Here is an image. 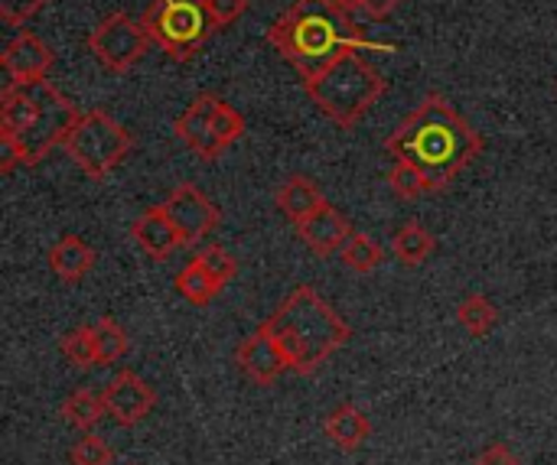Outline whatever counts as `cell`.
<instances>
[{"label":"cell","mask_w":557,"mask_h":465,"mask_svg":"<svg viewBox=\"0 0 557 465\" xmlns=\"http://www.w3.org/2000/svg\"><path fill=\"white\" fill-rule=\"evenodd\" d=\"M382 147L392 163L421 169L434 192H444L483 153V134L444 95L428 91Z\"/></svg>","instance_id":"1"},{"label":"cell","mask_w":557,"mask_h":465,"mask_svg":"<svg viewBox=\"0 0 557 465\" xmlns=\"http://www.w3.org/2000/svg\"><path fill=\"white\" fill-rule=\"evenodd\" d=\"M268 42L274 52L290 62L300 78L317 75L346 49L359 52H395L392 42H372L356 26L352 13L336 7L333 0H294L277 20L268 26Z\"/></svg>","instance_id":"2"},{"label":"cell","mask_w":557,"mask_h":465,"mask_svg":"<svg viewBox=\"0 0 557 465\" xmlns=\"http://www.w3.org/2000/svg\"><path fill=\"white\" fill-rule=\"evenodd\" d=\"M268 332L287 355L290 372L297 375H313L323 362L339 352L352 329L349 323L307 284H300L268 319Z\"/></svg>","instance_id":"3"},{"label":"cell","mask_w":557,"mask_h":465,"mask_svg":"<svg viewBox=\"0 0 557 465\" xmlns=\"http://www.w3.org/2000/svg\"><path fill=\"white\" fill-rule=\"evenodd\" d=\"M304 91L339 130H352L388 91V78L359 49H346L317 75L304 78Z\"/></svg>","instance_id":"4"},{"label":"cell","mask_w":557,"mask_h":465,"mask_svg":"<svg viewBox=\"0 0 557 465\" xmlns=\"http://www.w3.org/2000/svg\"><path fill=\"white\" fill-rule=\"evenodd\" d=\"M134 143V134L121 121H114L104 108H91L75 121L62 147L88 179H104L131 156Z\"/></svg>","instance_id":"5"},{"label":"cell","mask_w":557,"mask_h":465,"mask_svg":"<svg viewBox=\"0 0 557 465\" xmlns=\"http://www.w3.org/2000/svg\"><path fill=\"white\" fill-rule=\"evenodd\" d=\"M140 23L153 46H160L180 65L193 62L215 29L206 0H153L140 13Z\"/></svg>","instance_id":"6"},{"label":"cell","mask_w":557,"mask_h":465,"mask_svg":"<svg viewBox=\"0 0 557 465\" xmlns=\"http://www.w3.org/2000/svg\"><path fill=\"white\" fill-rule=\"evenodd\" d=\"M36 114L29 117V124L20 134H10L20 150H23V166H39L52 147H62L69 130L75 127V121L82 117V111L49 81H36Z\"/></svg>","instance_id":"7"},{"label":"cell","mask_w":557,"mask_h":465,"mask_svg":"<svg viewBox=\"0 0 557 465\" xmlns=\"http://www.w3.org/2000/svg\"><path fill=\"white\" fill-rule=\"evenodd\" d=\"M153 46L150 33L144 29L140 20H134L131 13H108L91 33H88V49L98 59V65H104L108 72H131L147 49Z\"/></svg>","instance_id":"8"},{"label":"cell","mask_w":557,"mask_h":465,"mask_svg":"<svg viewBox=\"0 0 557 465\" xmlns=\"http://www.w3.org/2000/svg\"><path fill=\"white\" fill-rule=\"evenodd\" d=\"M160 205H163L166 218L176 225L183 244H199L222 222L219 205L202 189H196L193 183H176Z\"/></svg>","instance_id":"9"},{"label":"cell","mask_w":557,"mask_h":465,"mask_svg":"<svg viewBox=\"0 0 557 465\" xmlns=\"http://www.w3.org/2000/svg\"><path fill=\"white\" fill-rule=\"evenodd\" d=\"M0 65L7 72L10 81L29 85V81H42L49 78L52 65H55V52L46 46L42 36H36L33 29H16V36L3 46L0 52Z\"/></svg>","instance_id":"10"},{"label":"cell","mask_w":557,"mask_h":465,"mask_svg":"<svg viewBox=\"0 0 557 465\" xmlns=\"http://www.w3.org/2000/svg\"><path fill=\"white\" fill-rule=\"evenodd\" d=\"M219 95H212V91H202V95H196L193 98V104L176 117V124H173V130H176V137L199 156V160H206V163H212V160H219L222 156V143H219V137H215V127H212V121H215V111H219Z\"/></svg>","instance_id":"11"},{"label":"cell","mask_w":557,"mask_h":465,"mask_svg":"<svg viewBox=\"0 0 557 465\" xmlns=\"http://www.w3.org/2000/svg\"><path fill=\"white\" fill-rule=\"evenodd\" d=\"M104 394V404H108V414L121 424V427H134L140 424L153 407H157V391L131 368H121L108 388L101 391Z\"/></svg>","instance_id":"12"},{"label":"cell","mask_w":557,"mask_h":465,"mask_svg":"<svg viewBox=\"0 0 557 465\" xmlns=\"http://www.w3.org/2000/svg\"><path fill=\"white\" fill-rule=\"evenodd\" d=\"M235 365H238L255 385H274V381L290 368V365H287V355L281 352V345L274 342V336L268 332L264 323L235 349Z\"/></svg>","instance_id":"13"},{"label":"cell","mask_w":557,"mask_h":465,"mask_svg":"<svg viewBox=\"0 0 557 465\" xmlns=\"http://www.w3.org/2000/svg\"><path fill=\"white\" fill-rule=\"evenodd\" d=\"M297 235H300V241H304L313 254L330 257V254H339V251L346 248V241L352 238V225H349V218H346L339 209H333V205L326 202V205H320L307 222L297 225Z\"/></svg>","instance_id":"14"},{"label":"cell","mask_w":557,"mask_h":465,"mask_svg":"<svg viewBox=\"0 0 557 465\" xmlns=\"http://www.w3.org/2000/svg\"><path fill=\"white\" fill-rule=\"evenodd\" d=\"M131 235H134V241H137L153 261H163V257H170L176 248H183V238H180L176 225L166 218L163 205H153V209L140 212V215L134 218V225H131Z\"/></svg>","instance_id":"15"},{"label":"cell","mask_w":557,"mask_h":465,"mask_svg":"<svg viewBox=\"0 0 557 465\" xmlns=\"http://www.w3.org/2000/svg\"><path fill=\"white\" fill-rule=\"evenodd\" d=\"M98 254L91 244H85L78 235H62L52 248H49V271L62 280V284H82L91 267H95Z\"/></svg>","instance_id":"16"},{"label":"cell","mask_w":557,"mask_h":465,"mask_svg":"<svg viewBox=\"0 0 557 465\" xmlns=\"http://www.w3.org/2000/svg\"><path fill=\"white\" fill-rule=\"evenodd\" d=\"M274 202H277V209H281V215H284L287 222L300 225V222H307L320 205H326V196H323V189H320L310 176L294 173V176H287V179L281 183Z\"/></svg>","instance_id":"17"},{"label":"cell","mask_w":557,"mask_h":465,"mask_svg":"<svg viewBox=\"0 0 557 465\" xmlns=\"http://www.w3.org/2000/svg\"><path fill=\"white\" fill-rule=\"evenodd\" d=\"M323 433L326 440L343 450V453H356L369 437H372V424L369 417L356 407V404H339L336 411H330V417L323 420Z\"/></svg>","instance_id":"18"},{"label":"cell","mask_w":557,"mask_h":465,"mask_svg":"<svg viewBox=\"0 0 557 465\" xmlns=\"http://www.w3.org/2000/svg\"><path fill=\"white\" fill-rule=\"evenodd\" d=\"M104 414H108L104 394H98L95 388H78V391H72V394L62 401V407H59V417H62L69 427L85 430V433H91Z\"/></svg>","instance_id":"19"},{"label":"cell","mask_w":557,"mask_h":465,"mask_svg":"<svg viewBox=\"0 0 557 465\" xmlns=\"http://www.w3.org/2000/svg\"><path fill=\"white\" fill-rule=\"evenodd\" d=\"M176 293L183 297V300H189L193 306H209L225 287L202 267V261L199 257H193L180 274H176Z\"/></svg>","instance_id":"20"},{"label":"cell","mask_w":557,"mask_h":465,"mask_svg":"<svg viewBox=\"0 0 557 465\" xmlns=\"http://www.w3.org/2000/svg\"><path fill=\"white\" fill-rule=\"evenodd\" d=\"M434 248H437V238H434L431 228H424L421 222L401 225L398 235H395V241H392V251H395V257H398L405 267L424 264V261L434 254Z\"/></svg>","instance_id":"21"},{"label":"cell","mask_w":557,"mask_h":465,"mask_svg":"<svg viewBox=\"0 0 557 465\" xmlns=\"http://www.w3.org/2000/svg\"><path fill=\"white\" fill-rule=\"evenodd\" d=\"M457 319H460V326H463L470 336L483 339V336H490V332L499 326V310H496L483 293H473V297L460 300Z\"/></svg>","instance_id":"22"},{"label":"cell","mask_w":557,"mask_h":465,"mask_svg":"<svg viewBox=\"0 0 557 465\" xmlns=\"http://www.w3.org/2000/svg\"><path fill=\"white\" fill-rule=\"evenodd\" d=\"M339 257H343V264H346L349 271H356V274H372V271H379V264L385 261V251L379 248L375 238H369V235H362V231H352V238L346 241V248L339 251Z\"/></svg>","instance_id":"23"},{"label":"cell","mask_w":557,"mask_h":465,"mask_svg":"<svg viewBox=\"0 0 557 465\" xmlns=\"http://www.w3.org/2000/svg\"><path fill=\"white\" fill-rule=\"evenodd\" d=\"M59 349H62V355H65L69 365H75V368H82V372H91V368L98 365L95 326H78V329L65 332L62 342H59Z\"/></svg>","instance_id":"24"},{"label":"cell","mask_w":557,"mask_h":465,"mask_svg":"<svg viewBox=\"0 0 557 465\" xmlns=\"http://www.w3.org/2000/svg\"><path fill=\"white\" fill-rule=\"evenodd\" d=\"M95 345H98V365H114V362H121L127 355L131 339H127V332L121 329L117 319L101 316L95 323Z\"/></svg>","instance_id":"25"},{"label":"cell","mask_w":557,"mask_h":465,"mask_svg":"<svg viewBox=\"0 0 557 465\" xmlns=\"http://www.w3.org/2000/svg\"><path fill=\"white\" fill-rule=\"evenodd\" d=\"M388 186H392V192L401 196V199H421V196H431V192H434L431 179H428L421 169L408 166V163H392V169H388Z\"/></svg>","instance_id":"26"},{"label":"cell","mask_w":557,"mask_h":465,"mask_svg":"<svg viewBox=\"0 0 557 465\" xmlns=\"http://www.w3.org/2000/svg\"><path fill=\"white\" fill-rule=\"evenodd\" d=\"M69 463L72 465H111L114 463V453H111V447H108L101 437H95V433H85V437H78V443L69 450Z\"/></svg>","instance_id":"27"},{"label":"cell","mask_w":557,"mask_h":465,"mask_svg":"<svg viewBox=\"0 0 557 465\" xmlns=\"http://www.w3.org/2000/svg\"><path fill=\"white\" fill-rule=\"evenodd\" d=\"M196 257L202 261V267H206L222 287H228V284L235 280V274H238V261H235L222 244H209V248H202Z\"/></svg>","instance_id":"28"},{"label":"cell","mask_w":557,"mask_h":465,"mask_svg":"<svg viewBox=\"0 0 557 465\" xmlns=\"http://www.w3.org/2000/svg\"><path fill=\"white\" fill-rule=\"evenodd\" d=\"M212 127H215V137H219V143H222V147H232V143H235V140H242V137H245V130H248L245 114H242V111H235V108H232V104H225V101H219V111H215Z\"/></svg>","instance_id":"29"},{"label":"cell","mask_w":557,"mask_h":465,"mask_svg":"<svg viewBox=\"0 0 557 465\" xmlns=\"http://www.w3.org/2000/svg\"><path fill=\"white\" fill-rule=\"evenodd\" d=\"M49 0H0V20L7 26H26Z\"/></svg>","instance_id":"30"},{"label":"cell","mask_w":557,"mask_h":465,"mask_svg":"<svg viewBox=\"0 0 557 465\" xmlns=\"http://www.w3.org/2000/svg\"><path fill=\"white\" fill-rule=\"evenodd\" d=\"M209 3V16L215 23V29L232 26L235 20H242L251 7V0H206Z\"/></svg>","instance_id":"31"},{"label":"cell","mask_w":557,"mask_h":465,"mask_svg":"<svg viewBox=\"0 0 557 465\" xmlns=\"http://www.w3.org/2000/svg\"><path fill=\"white\" fill-rule=\"evenodd\" d=\"M476 465H519V456L506 447V443H490L480 456Z\"/></svg>","instance_id":"32"},{"label":"cell","mask_w":557,"mask_h":465,"mask_svg":"<svg viewBox=\"0 0 557 465\" xmlns=\"http://www.w3.org/2000/svg\"><path fill=\"white\" fill-rule=\"evenodd\" d=\"M13 166H23V150L10 134H0V173H10Z\"/></svg>","instance_id":"33"},{"label":"cell","mask_w":557,"mask_h":465,"mask_svg":"<svg viewBox=\"0 0 557 465\" xmlns=\"http://www.w3.org/2000/svg\"><path fill=\"white\" fill-rule=\"evenodd\" d=\"M405 0H359V10H366V16L372 20H388Z\"/></svg>","instance_id":"34"},{"label":"cell","mask_w":557,"mask_h":465,"mask_svg":"<svg viewBox=\"0 0 557 465\" xmlns=\"http://www.w3.org/2000/svg\"><path fill=\"white\" fill-rule=\"evenodd\" d=\"M333 3H336V7H343V10H349V13H352V10H359V0H333Z\"/></svg>","instance_id":"35"}]
</instances>
